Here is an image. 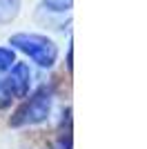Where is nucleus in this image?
<instances>
[{"label":"nucleus","instance_id":"1","mask_svg":"<svg viewBox=\"0 0 147 149\" xmlns=\"http://www.w3.org/2000/svg\"><path fill=\"white\" fill-rule=\"evenodd\" d=\"M9 42L20 49L24 56H29L31 60L36 62L38 67H54L56 60H58V47L51 38L47 36H40V33H13L9 38Z\"/></svg>","mask_w":147,"mask_h":149},{"label":"nucleus","instance_id":"2","mask_svg":"<svg viewBox=\"0 0 147 149\" xmlns=\"http://www.w3.org/2000/svg\"><path fill=\"white\" fill-rule=\"evenodd\" d=\"M51 102H54V96L49 89H40L31 96L22 107H20L16 116H13L11 125L13 127H22V125H38L45 123L51 113Z\"/></svg>","mask_w":147,"mask_h":149},{"label":"nucleus","instance_id":"3","mask_svg":"<svg viewBox=\"0 0 147 149\" xmlns=\"http://www.w3.org/2000/svg\"><path fill=\"white\" fill-rule=\"evenodd\" d=\"M5 87L11 98H24L31 87V69L24 62H13L9 76L5 78Z\"/></svg>","mask_w":147,"mask_h":149},{"label":"nucleus","instance_id":"4","mask_svg":"<svg viewBox=\"0 0 147 149\" xmlns=\"http://www.w3.org/2000/svg\"><path fill=\"white\" fill-rule=\"evenodd\" d=\"M20 11V0H0V25L11 22Z\"/></svg>","mask_w":147,"mask_h":149},{"label":"nucleus","instance_id":"5","mask_svg":"<svg viewBox=\"0 0 147 149\" xmlns=\"http://www.w3.org/2000/svg\"><path fill=\"white\" fill-rule=\"evenodd\" d=\"M43 5L47 7L49 11L62 13V11H69V9H71L74 0H43Z\"/></svg>","mask_w":147,"mask_h":149},{"label":"nucleus","instance_id":"6","mask_svg":"<svg viewBox=\"0 0 147 149\" xmlns=\"http://www.w3.org/2000/svg\"><path fill=\"white\" fill-rule=\"evenodd\" d=\"M13 62H16L13 51L7 49V47H0V71H9Z\"/></svg>","mask_w":147,"mask_h":149},{"label":"nucleus","instance_id":"7","mask_svg":"<svg viewBox=\"0 0 147 149\" xmlns=\"http://www.w3.org/2000/svg\"><path fill=\"white\" fill-rule=\"evenodd\" d=\"M11 102V96H9V91H7L5 87V80H0V107H5Z\"/></svg>","mask_w":147,"mask_h":149}]
</instances>
